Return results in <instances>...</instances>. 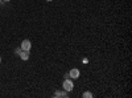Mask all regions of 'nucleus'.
<instances>
[{"instance_id":"nucleus-8","label":"nucleus","mask_w":132,"mask_h":98,"mask_svg":"<svg viewBox=\"0 0 132 98\" xmlns=\"http://www.w3.org/2000/svg\"><path fill=\"white\" fill-rule=\"evenodd\" d=\"M11 0H3V3H9Z\"/></svg>"},{"instance_id":"nucleus-2","label":"nucleus","mask_w":132,"mask_h":98,"mask_svg":"<svg viewBox=\"0 0 132 98\" xmlns=\"http://www.w3.org/2000/svg\"><path fill=\"white\" fill-rule=\"evenodd\" d=\"M79 76H81V70H79L78 68H73V69L69 72V77H70L71 80H78Z\"/></svg>"},{"instance_id":"nucleus-7","label":"nucleus","mask_w":132,"mask_h":98,"mask_svg":"<svg viewBox=\"0 0 132 98\" xmlns=\"http://www.w3.org/2000/svg\"><path fill=\"white\" fill-rule=\"evenodd\" d=\"M21 50H23L21 48H16V49H15V53H16V54H20V52H21Z\"/></svg>"},{"instance_id":"nucleus-6","label":"nucleus","mask_w":132,"mask_h":98,"mask_svg":"<svg viewBox=\"0 0 132 98\" xmlns=\"http://www.w3.org/2000/svg\"><path fill=\"white\" fill-rule=\"evenodd\" d=\"M82 97H83V98H93L94 95H93L91 92H85V93L82 94Z\"/></svg>"},{"instance_id":"nucleus-3","label":"nucleus","mask_w":132,"mask_h":98,"mask_svg":"<svg viewBox=\"0 0 132 98\" xmlns=\"http://www.w3.org/2000/svg\"><path fill=\"white\" fill-rule=\"evenodd\" d=\"M20 48L23 49V50H29V52H30V49H32V42H30L29 40H23Z\"/></svg>"},{"instance_id":"nucleus-9","label":"nucleus","mask_w":132,"mask_h":98,"mask_svg":"<svg viewBox=\"0 0 132 98\" xmlns=\"http://www.w3.org/2000/svg\"><path fill=\"white\" fill-rule=\"evenodd\" d=\"M45 2H48V3H52V2H53V0H45Z\"/></svg>"},{"instance_id":"nucleus-10","label":"nucleus","mask_w":132,"mask_h":98,"mask_svg":"<svg viewBox=\"0 0 132 98\" xmlns=\"http://www.w3.org/2000/svg\"><path fill=\"white\" fill-rule=\"evenodd\" d=\"M0 64H2V56H0Z\"/></svg>"},{"instance_id":"nucleus-1","label":"nucleus","mask_w":132,"mask_h":98,"mask_svg":"<svg viewBox=\"0 0 132 98\" xmlns=\"http://www.w3.org/2000/svg\"><path fill=\"white\" fill-rule=\"evenodd\" d=\"M62 89L63 90H66V92H73V89H74V82H73V80L71 78H65L63 80V82H62Z\"/></svg>"},{"instance_id":"nucleus-11","label":"nucleus","mask_w":132,"mask_h":98,"mask_svg":"<svg viewBox=\"0 0 132 98\" xmlns=\"http://www.w3.org/2000/svg\"><path fill=\"white\" fill-rule=\"evenodd\" d=\"M0 3H3V0H0Z\"/></svg>"},{"instance_id":"nucleus-4","label":"nucleus","mask_w":132,"mask_h":98,"mask_svg":"<svg viewBox=\"0 0 132 98\" xmlns=\"http://www.w3.org/2000/svg\"><path fill=\"white\" fill-rule=\"evenodd\" d=\"M19 56H20V58L23 60V61H28L29 57H30V52L29 50H21Z\"/></svg>"},{"instance_id":"nucleus-5","label":"nucleus","mask_w":132,"mask_h":98,"mask_svg":"<svg viewBox=\"0 0 132 98\" xmlns=\"http://www.w3.org/2000/svg\"><path fill=\"white\" fill-rule=\"evenodd\" d=\"M56 98H60V97H63V98H68L69 97V92H66V90H57L56 93L53 94Z\"/></svg>"}]
</instances>
